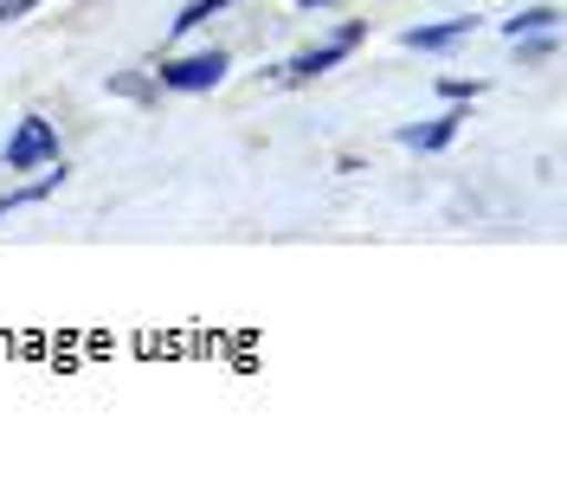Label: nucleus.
I'll return each instance as SVG.
<instances>
[{
	"label": "nucleus",
	"mask_w": 567,
	"mask_h": 503,
	"mask_svg": "<svg viewBox=\"0 0 567 503\" xmlns=\"http://www.w3.org/2000/svg\"><path fill=\"white\" fill-rule=\"evenodd\" d=\"M471 33V20H439V27H413L406 33V52H445V45H458Z\"/></svg>",
	"instance_id": "obj_4"
},
{
	"label": "nucleus",
	"mask_w": 567,
	"mask_h": 503,
	"mask_svg": "<svg viewBox=\"0 0 567 503\" xmlns=\"http://www.w3.org/2000/svg\"><path fill=\"white\" fill-rule=\"evenodd\" d=\"M354 45H361V27H342V33L329 39V45H310V52H297V59H290V65H284V78H290V84H303V78L329 72V65H336V59H349Z\"/></svg>",
	"instance_id": "obj_3"
},
{
	"label": "nucleus",
	"mask_w": 567,
	"mask_h": 503,
	"mask_svg": "<svg viewBox=\"0 0 567 503\" xmlns=\"http://www.w3.org/2000/svg\"><path fill=\"white\" fill-rule=\"evenodd\" d=\"M297 7H336V0H297Z\"/></svg>",
	"instance_id": "obj_9"
},
{
	"label": "nucleus",
	"mask_w": 567,
	"mask_h": 503,
	"mask_svg": "<svg viewBox=\"0 0 567 503\" xmlns=\"http://www.w3.org/2000/svg\"><path fill=\"white\" fill-rule=\"evenodd\" d=\"M542 27H555V13H548V7H535V13H523V20H509V33H516V39L542 33Z\"/></svg>",
	"instance_id": "obj_7"
},
{
	"label": "nucleus",
	"mask_w": 567,
	"mask_h": 503,
	"mask_svg": "<svg viewBox=\"0 0 567 503\" xmlns=\"http://www.w3.org/2000/svg\"><path fill=\"white\" fill-rule=\"evenodd\" d=\"M27 7H39V0H0V27H7V20H20Z\"/></svg>",
	"instance_id": "obj_8"
},
{
	"label": "nucleus",
	"mask_w": 567,
	"mask_h": 503,
	"mask_svg": "<svg viewBox=\"0 0 567 503\" xmlns=\"http://www.w3.org/2000/svg\"><path fill=\"white\" fill-rule=\"evenodd\" d=\"M226 7H239V0H194V7H187V13L175 20V33H194V27H207L213 13H226Z\"/></svg>",
	"instance_id": "obj_6"
},
{
	"label": "nucleus",
	"mask_w": 567,
	"mask_h": 503,
	"mask_svg": "<svg viewBox=\"0 0 567 503\" xmlns=\"http://www.w3.org/2000/svg\"><path fill=\"white\" fill-rule=\"evenodd\" d=\"M458 123H464V116L452 110V116H439V123H425V130H400V143H406V148H445L452 136H458Z\"/></svg>",
	"instance_id": "obj_5"
},
{
	"label": "nucleus",
	"mask_w": 567,
	"mask_h": 503,
	"mask_svg": "<svg viewBox=\"0 0 567 503\" xmlns=\"http://www.w3.org/2000/svg\"><path fill=\"white\" fill-rule=\"evenodd\" d=\"M52 162H59V130H52L45 116H27V123L7 136V168L27 175V168H52Z\"/></svg>",
	"instance_id": "obj_1"
},
{
	"label": "nucleus",
	"mask_w": 567,
	"mask_h": 503,
	"mask_svg": "<svg viewBox=\"0 0 567 503\" xmlns=\"http://www.w3.org/2000/svg\"><path fill=\"white\" fill-rule=\"evenodd\" d=\"M219 78H226V52H194V59H168L162 65L168 91H213Z\"/></svg>",
	"instance_id": "obj_2"
}]
</instances>
